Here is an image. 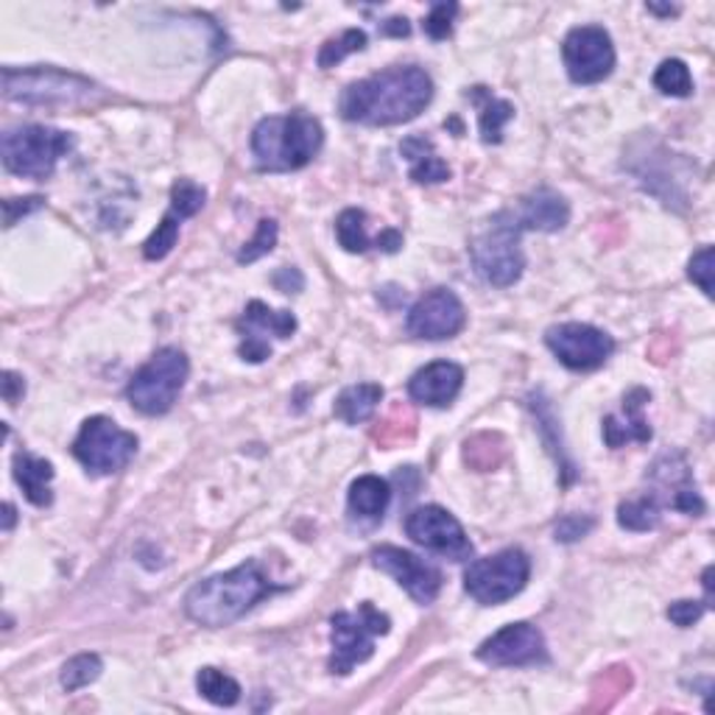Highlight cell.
I'll return each mask as SVG.
<instances>
[{"instance_id": "e0dca14e", "label": "cell", "mask_w": 715, "mask_h": 715, "mask_svg": "<svg viewBox=\"0 0 715 715\" xmlns=\"http://www.w3.org/2000/svg\"><path fill=\"white\" fill-rule=\"evenodd\" d=\"M238 327H241V330H246L241 349H238L243 361L263 364L266 358H272V344H269V338H263V336H266V333L274 338L294 336L296 316L291 314V311H272L269 305H263V302L254 299L246 305V311H243V319Z\"/></svg>"}, {"instance_id": "d590c367", "label": "cell", "mask_w": 715, "mask_h": 715, "mask_svg": "<svg viewBox=\"0 0 715 715\" xmlns=\"http://www.w3.org/2000/svg\"><path fill=\"white\" fill-rule=\"evenodd\" d=\"M414 425H417L414 414H411L408 408H397L395 414H391L389 420L383 422V428H380V431H375V439H378V442L383 444L386 450H389L391 444H397V442H402V439H408L402 431H406V428H408V431H414Z\"/></svg>"}, {"instance_id": "b9f144b4", "label": "cell", "mask_w": 715, "mask_h": 715, "mask_svg": "<svg viewBox=\"0 0 715 715\" xmlns=\"http://www.w3.org/2000/svg\"><path fill=\"white\" fill-rule=\"evenodd\" d=\"M274 285H277V288L283 291V294H299L302 285H305V280H302L299 269L285 266V269H280L277 274H274Z\"/></svg>"}, {"instance_id": "5bb4252c", "label": "cell", "mask_w": 715, "mask_h": 715, "mask_svg": "<svg viewBox=\"0 0 715 715\" xmlns=\"http://www.w3.org/2000/svg\"><path fill=\"white\" fill-rule=\"evenodd\" d=\"M464 325H467V311L450 288H433L408 311L406 319L408 333L425 341H444V338L459 336Z\"/></svg>"}, {"instance_id": "8992f818", "label": "cell", "mask_w": 715, "mask_h": 715, "mask_svg": "<svg viewBox=\"0 0 715 715\" xmlns=\"http://www.w3.org/2000/svg\"><path fill=\"white\" fill-rule=\"evenodd\" d=\"M76 146L71 132L51 129V126H20L3 135V166L7 171L25 179H48L56 162L67 157Z\"/></svg>"}, {"instance_id": "5b68a950", "label": "cell", "mask_w": 715, "mask_h": 715, "mask_svg": "<svg viewBox=\"0 0 715 715\" xmlns=\"http://www.w3.org/2000/svg\"><path fill=\"white\" fill-rule=\"evenodd\" d=\"M188 372V355L177 347H162L148 358L146 367L137 369L126 386V397L140 414L160 417L171 411L177 397L182 395Z\"/></svg>"}, {"instance_id": "ab89813d", "label": "cell", "mask_w": 715, "mask_h": 715, "mask_svg": "<svg viewBox=\"0 0 715 715\" xmlns=\"http://www.w3.org/2000/svg\"><path fill=\"white\" fill-rule=\"evenodd\" d=\"M704 612H707V607H704L702 601H676L669 607L671 623H676V627H682V629H687V627H693V623L702 621Z\"/></svg>"}, {"instance_id": "d6986e66", "label": "cell", "mask_w": 715, "mask_h": 715, "mask_svg": "<svg viewBox=\"0 0 715 715\" xmlns=\"http://www.w3.org/2000/svg\"><path fill=\"white\" fill-rule=\"evenodd\" d=\"M649 400V391L632 389L623 397V420H618V417L603 420V442L609 448H623L629 442H651V428L643 417V406Z\"/></svg>"}, {"instance_id": "bcb514c9", "label": "cell", "mask_w": 715, "mask_h": 715, "mask_svg": "<svg viewBox=\"0 0 715 715\" xmlns=\"http://www.w3.org/2000/svg\"><path fill=\"white\" fill-rule=\"evenodd\" d=\"M14 521H18V512H14L12 503H7V506H3V532H12Z\"/></svg>"}, {"instance_id": "ffe728a7", "label": "cell", "mask_w": 715, "mask_h": 715, "mask_svg": "<svg viewBox=\"0 0 715 715\" xmlns=\"http://www.w3.org/2000/svg\"><path fill=\"white\" fill-rule=\"evenodd\" d=\"M515 215V224L521 230H539V232H559L570 221L568 201L561 199L554 190L543 188L537 193L526 196L521 210Z\"/></svg>"}, {"instance_id": "f546056e", "label": "cell", "mask_w": 715, "mask_h": 715, "mask_svg": "<svg viewBox=\"0 0 715 715\" xmlns=\"http://www.w3.org/2000/svg\"><path fill=\"white\" fill-rule=\"evenodd\" d=\"M104 671V662H101L98 654H78L73 660L65 662L62 669V687L67 693H76L82 687H87L90 682H95Z\"/></svg>"}, {"instance_id": "4fadbf2b", "label": "cell", "mask_w": 715, "mask_h": 715, "mask_svg": "<svg viewBox=\"0 0 715 715\" xmlns=\"http://www.w3.org/2000/svg\"><path fill=\"white\" fill-rule=\"evenodd\" d=\"M406 534L425 550L444 559L464 561L473 556V543L464 534L462 523L442 506H420L406 517Z\"/></svg>"}, {"instance_id": "7bdbcfd3", "label": "cell", "mask_w": 715, "mask_h": 715, "mask_svg": "<svg viewBox=\"0 0 715 715\" xmlns=\"http://www.w3.org/2000/svg\"><path fill=\"white\" fill-rule=\"evenodd\" d=\"M23 391H25V383L20 375H14V372L3 375V400H7L9 406H14V402L23 397Z\"/></svg>"}, {"instance_id": "9a60e30c", "label": "cell", "mask_w": 715, "mask_h": 715, "mask_svg": "<svg viewBox=\"0 0 715 715\" xmlns=\"http://www.w3.org/2000/svg\"><path fill=\"white\" fill-rule=\"evenodd\" d=\"M372 565L378 570H383V574H389L422 607L437 601L439 590H442V574H439V568L428 565L425 559H420L411 550L395 548V545H380V548L372 550Z\"/></svg>"}, {"instance_id": "277c9868", "label": "cell", "mask_w": 715, "mask_h": 715, "mask_svg": "<svg viewBox=\"0 0 715 715\" xmlns=\"http://www.w3.org/2000/svg\"><path fill=\"white\" fill-rule=\"evenodd\" d=\"M3 95L23 104H40V107H84L95 101L98 84L56 67H25V71L7 67Z\"/></svg>"}, {"instance_id": "f6af8a7d", "label": "cell", "mask_w": 715, "mask_h": 715, "mask_svg": "<svg viewBox=\"0 0 715 715\" xmlns=\"http://www.w3.org/2000/svg\"><path fill=\"white\" fill-rule=\"evenodd\" d=\"M411 25H408L406 18H395L383 25V34H395V36H408Z\"/></svg>"}, {"instance_id": "f1b7e54d", "label": "cell", "mask_w": 715, "mask_h": 715, "mask_svg": "<svg viewBox=\"0 0 715 715\" xmlns=\"http://www.w3.org/2000/svg\"><path fill=\"white\" fill-rule=\"evenodd\" d=\"M654 87L674 98H687L693 93V76L682 60H665L654 73Z\"/></svg>"}, {"instance_id": "7dc6e473", "label": "cell", "mask_w": 715, "mask_h": 715, "mask_svg": "<svg viewBox=\"0 0 715 715\" xmlns=\"http://www.w3.org/2000/svg\"><path fill=\"white\" fill-rule=\"evenodd\" d=\"M649 12H656V14H676V12H680V9H674V7H649Z\"/></svg>"}, {"instance_id": "cb8c5ba5", "label": "cell", "mask_w": 715, "mask_h": 715, "mask_svg": "<svg viewBox=\"0 0 715 715\" xmlns=\"http://www.w3.org/2000/svg\"><path fill=\"white\" fill-rule=\"evenodd\" d=\"M380 400H383V389L378 383L349 386V389H344L336 397L333 414L341 422H347V425H361V422H367L378 411Z\"/></svg>"}, {"instance_id": "30bf717a", "label": "cell", "mask_w": 715, "mask_h": 715, "mask_svg": "<svg viewBox=\"0 0 715 715\" xmlns=\"http://www.w3.org/2000/svg\"><path fill=\"white\" fill-rule=\"evenodd\" d=\"M137 437L109 417H90L73 442V455L93 475L120 473L135 459Z\"/></svg>"}, {"instance_id": "6da1fadb", "label": "cell", "mask_w": 715, "mask_h": 715, "mask_svg": "<svg viewBox=\"0 0 715 715\" xmlns=\"http://www.w3.org/2000/svg\"><path fill=\"white\" fill-rule=\"evenodd\" d=\"M433 82L422 67L402 65L355 82L341 95V115L364 126H397L414 120L431 104Z\"/></svg>"}, {"instance_id": "3957f363", "label": "cell", "mask_w": 715, "mask_h": 715, "mask_svg": "<svg viewBox=\"0 0 715 715\" xmlns=\"http://www.w3.org/2000/svg\"><path fill=\"white\" fill-rule=\"evenodd\" d=\"M325 132L308 113H288L263 118L252 132V151L257 168L272 174L299 171L319 155Z\"/></svg>"}, {"instance_id": "ac0fdd59", "label": "cell", "mask_w": 715, "mask_h": 715, "mask_svg": "<svg viewBox=\"0 0 715 715\" xmlns=\"http://www.w3.org/2000/svg\"><path fill=\"white\" fill-rule=\"evenodd\" d=\"M464 386V369L459 364L437 361L428 364L425 369L408 380V395L411 400L422 402L431 408H448L453 406V400L459 397Z\"/></svg>"}, {"instance_id": "603a6c76", "label": "cell", "mask_w": 715, "mask_h": 715, "mask_svg": "<svg viewBox=\"0 0 715 715\" xmlns=\"http://www.w3.org/2000/svg\"><path fill=\"white\" fill-rule=\"evenodd\" d=\"M402 157L411 162V179L420 185H437L448 182L450 168L442 157L437 155V148L428 137H408L402 140Z\"/></svg>"}, {"instance_id": "f35d334b", "label": "cell", "mask_w": 715, "mask_h": 715, "mask_svg": "<svg viewBox=\"0 0 715 715\" xmlns=\"http://www.w3.org/2000/svg\"><path fill=\"white\" fill-rule=\"evenodd\" d=\"M592 526H596L592 517H581V515L561 517V521L556 523V539H559V543H576V539L585 537Z\"/></svg>"}, {"instance_id": "1f68e13d", "label": "cell", "mask_w": 715, "mask_h": 715, "mask_svg": "<svg viewBox=\"0 0 715 715\" xmlns=\"http://www.w3.org/2000/svg\"><path fill=\"white\" fill-rule=\"evenodd\" d=\"M179 221L182 219H177L174 213H168L166 219L157 224V230L148 235L146 243H143V257H146V261H162V257H166V254L177 246Z\"/></svg>"}, {"instance_id": "d6a6232c", "label": "cell", "mask_w": 715, "mask_h": 715, "mask_svg": "<svg viewBox=\"0 0 715 715\" xmlns=\"http://www.w3.org/2000/svg\"><path fill=\"white\" fill-rule=\"evenodd\" d=\"M204 199H208V193H204L201 185L190 182V179H179L171 188V213L177 219H190V215H196L204 208Z\"/></svg>"}, {"instance_id": "8d00e7d4", "label": "cell", "mask_w": 715, "mask_h": 715, "mask_svg": "<svg viewBox=\"0 0 715 715\" xmlns=\"http://www.w3.org/2000/svg\"><path fill=\"white\" fill-rule=\"evenodd\" d=\"M687 277L704 291V296H713V246H704L693 254Z\"/></svg>"}, {"instance_id": "d4e9b609", "label": "cell", "mask_w": 715, "mask_h": 715, "mask_svg": "<svg viewBox=\"0 0 715 715\" xmlns=\"http://www.w3.org/2000/svg\"><path fill=\"white\" fill-rule=\"evenodd\" d=\"M470 95H473V101H481L479 126H481V137H484V143H501L503 126L515 118V107H512L508 101L495 98L486 87H475Z\"/></svg>"}, {"instance_id": "52a82bcc", "label": "cell", "mask_w": 715, "mask_h": 715, "mask_svg": "<svg viewBox=\"0 0 715 715\" xmlns=\"http://www.w3.org/2000/svg\"><path fill=\"white\" fill-rule=\"evenodd\" d=\"M521 227L515 224V215L501 213L492 219V224L481 232L470 246L475 272L497 288H508L521 280L526 269V257L521 249Z\"/></svg>"}, {"instance_id": "83f0119b", "label": "cell", "mask_w": 715, "mask_h": 715, "mask_svg": "<svg viewBox=\"0 0 715 715\" xmlns=\"http://www.w3.org/2000/svg\"><path fill=\"white\" fill-rule=\"evenodd\" d=\"M336 235L338 243H341L347 252L361 254L369 249V235H367V213L364 210H344L336 221Z\"/></svg>"}, {"instance_id": "7402d4cb", "label": "cell", "mask_w": 715, "mask_h": 715, "mask_svg": "<svg viewBox=\"0 0 715 715\" xmlns=\"http://www.w3.org/2000/svg\"><path fill=\"white\" fill-rule=\"evenodd\" d=\"M389 501H391L389 481L378 479V475H361V479L353 481V486H349V512H353L358 521H369V523L383 521Z\"/></svg>"}, {"instance_id": "7a4b0ae2", "label": "cell", "mask_w": 715, "mask_h": 715, "mask_svg": "<svg viewBox=\"0 0 715 715\" xmlns=\"http://www.w3.org/2000/svg\"><path fill=\"white\" fill-rule=\"evenodd\" d=\"M272 590L274 587L269 585L263 570L254 561H246V565L230 570V574H219L199 581L185 596V612L199 627L224 629L230 623L241 621L249 609Z\"/></svg>"}, {"instance_id": "60d3db41", "label": "cell", "mask_w": 715, "mask_h": 715, "mask_svg": "<svg viewBox=\"0 0 715 715\" xmlns=\"http://www.w3.org/2000/svg\"><path fill=\"white\" fill-rule=\"evenodd\" d=\"M45 201L40 199V196H25V199H7L3 201V221H7V227H14L18 224V219H23V215L29 213H36V210L42 208Z\"/></svg>"}, {"instance_id": "7c38bea8", "label": "cell", "mask_w": 715, "mask_h": 715, "mask_svg": "<svg viewBox=\"0 0 715 715\" xmlns=\"http://www.w3.org/2000/svg\"><path fill=\"white\" fill-rule=\"evenodd\" d=\"M565 67L576 84H598L616 67V45L601 25H579L561 45Z\"/></svg>"}, {"instance_id": "9c48e42d", "label": "cell", "mask_w": 715, "mask_h": 715, "mask_svg": "<svg viewBox=\"0 0 715 715\" xmlns=\"http://www.w3.org/2000/svg\"><path fill=\"white\" fill-rule=\"evenodd\" d=\"M528 576H532V559L521 548H506L495 556L470 561L467 574H464V590L481 607H497L515 598L526 587Z\"/></svg>"}, {"instance_id": "8fae6325", "label": "cell", "mask_w": 715, "mask_h": 715, "mask_svg": "<svg viewBox=\"0 0 715 715\" xmlns=\"http://www.w3.org/2000/svg\"><path fill=\"white\" fill-rule=\"evenodd\" d=\"M545 344L574 372H592V369L603 367L616 353V341L609 333L592 325H581V322L550 327L545 333Z\"/></svg>"}, {"instance_id": "ba28073f", "label": "cell", "mask_w": 715, "mask_h": 715, "mask_svg": "<svg viewBox=\"0 0 715 715\" xmlns=\"http://www.w3.org/2000/svg\"><path fill=\"white\" fill-rule=\"evenodd\" d=\"M330 671L344 676L375 654V638L389 632L391 621L375 609L372 601H364L358 612H336L330 618Z\"/></svg>"}, {"instance_id": "4316f807", "label": "cell", "mask_w": 715, "mask_h": 715, "mask_svg": "<svg viewBox=\"0 0 715 715\" xmlns=\"http://www.w3.org/2000/svg\"><path fill=\"white\" fill-rule=\"evenodd\" d=\"M196 687H199L201 696L219 704V707H232L241 698V685L219 669H201L196 676Z\"/></svg>"}, {"instance_id": "e575fe53", "label": "cell", "mask_w": 715, "mask_h": 715, "mask_svg": "<svg viewBox=\"0 0 715 715\" xmlns=\"http://www.w3.org/2000/svg\"><path fill=\"white\" fill-rule=\"evenodd\" d=\"M495 450H503L501 437H492V433H481V437L470 439L467 450H464V455H467V462L473 464L475 470H492V467H497V464H501V455H495Z\"/></svg>"}, {"instance_id": "4dcf8cb0", "label": "cell", "mask_w": 715, "mask_h": 715, "mask_svg": "<svg viewBox=\"0 0 715 715\" xmlns=\"http://www.w3.org/2000/svg\"><path fill=\"white\" fill-rule=\"evenodd\" d=\"M367 48V34H364L361 29H349L344 31L338 40H327L325 45H322L319 51V67H333L338 65V62L344 60V56L349 54H358V51H364Z\"/></svg>"}, {"instance_id": "484cf974", "label": "cell", "mask_w": 715, "mask_h": 715, "mask_svg": "<svg viewBox=\"0 0 715 715\" xmlns=\"http://www.w3.org/2000/svg\"><path fill=\"white\" fill-rule=\"evenodd\" d=\"M660 508L662 503L656 501V495L634 497V501H627L618 506V523L627 532H651L660 523Z\"/></svg>"}, {"instance_id": "836d02e7", "label": "cell", "mask_w": 715, "mask_h": 715, "mask_svg": "<svg viewBox=\"0 0 715 715\" xmlns=\"http://www.w3.org/2000/svg\"><path fill=\"white\" fill-rule=\"evenodd\" d=\"M274 246H277V221L263 219L261 224H257V232H254L252 241L238 252V263L261 261V257H266Z\"/></svg>"}, {"instance_id": "44dd1931", "label": "cell", "mask_w": 715, "mask_h": 715, "mask_svg": "<svg viewBox=\"0 0 715 715\" xmlns=\"http://www.w3.org/2000/svg\"><path fill=\"white\" fill-rule=\"evenodd\" d=\"M14 481L34 506H51V501H54V495H51L54 467L40 455H31L25 450L14 453Z\"/></svg>"}, {"instance_id": "2e32d148", "label": "cell", "mask_w": 715, "mask_h": 715, "mask_svg": "<svg viewBox=\"0 0 715 715\" xmlns=\"http://www.w3.org/2000/svg\"><path fill=\"white\" fill-rule=\"evenodd\" d=\"M479 660L492 669H523L548 660V645L543 632L532 623H508L481 643Z\"/></svg>"}, {"instance_id": "74e56055", "label": "cell", "mask_w": 715, "mask_h": 715, "mask_svg": "<svg viewBox=\"0 0 715 715\" xmlns=\"http://www.w3.org/2000/svg\"><path fill=\"white\" fill-rule=\"evenodd\" d=\"M459 12L455 3H437L431 9V14L425 18V34L431 40H448L450 31H453V18Z\"/></svg>"}, {"instance_id": "ee69618b", "label": "cell", "mask_w": 715, "mask_h": 715, "mask_svg": "<svg viewBox=\"0 0 715 715\" xmlns=\"http://www.w3.org/2000/svg\"><path fill=\"white\" fill-rule=\"evenodd\" d=\"M375 243H378V249H383V252H397V249L402 246V235L397 230H383Z\"/></svg>"}]
</instances>
